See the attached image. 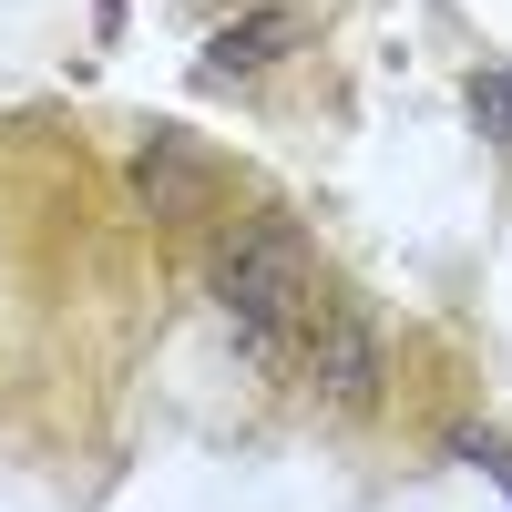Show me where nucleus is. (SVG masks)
I'll list each match as a JSON object with an SVG mask.
<instances>
[{
  "label": "nucleus",
  "instance_id": "f257e3e1",
  "mask_svg": "<svg viewBox=\"0 0 512 512\" xmlns=\"http://www.w3.org/2000/svg\"><path fill=\"white\" fill-rule=\"evenodd\" d=\"M216 308H226L236 349L256 369L297 359V328H308V308H318V256H308V236H297L287 216H246L216 246Z\"/></svg>",
  "mask_w": 512,
  "mask_h": 512
},
{
  "label": "nucleus",
  "instance_id": "f03ea898",
  "mask_svg": "<svg viewBox=\"0 0 512 512\" xmlns=\"http://www.w3.org/2000/svg\"><path fill=\"white\" fill-rule=\"evenodd\" d=\"M297 369H308V390L338 410V420H359L379 400V379H390V349H379V318L359 308V297H318L308 328H297Z\"/></svg>",
  "mask_w": 512,
  "mask_h": 512
},
{
  "label": "nucleus",
  "instance_id": "7ed1b4c3",
  "mask_svg": "<svg viewBox=\"0 0 512 512\" xmlns=\"http://www.w3.org/2000/svg\"><path fill=\"white\" fill-rule=\"evenodd\" d=\"M134 195L154 205V216H164V226H195V216H205V205H216V195H226V164H216V154H205L195 134H175V123H154V134L134 144Z\"/></svg>",
  "mask_w": 512,
  "mask_h": 512
},
{
  "label": "nucleus",
  "instance_id": "20e7f679",
  "mask_svg": "<svg viewBox=\"0 0 512 512\" xmlns=\"http://www.w3.org/2000/svg\"><path fill=\"white\" fill-rule=\"evenodd\" d=\"M297 41H308V21H297L287 0H267V11H246V21H226L216 41H205V82H246V72L287 62Z\"/></svg>",
  "mask_w": 512,
  "mask_h": 512
},
{
  "label": "nucleus",
  "instance_id": "39448f33",
  "mask_svg": "<svg viewBox=\"0 0 512 512\" xmlns=\"http://www.w3.org/2000/svg\"><path fill=\"white\" fill-rule=\"evenodd\" d=\"M472 123L512 154V62H492V72H472Z\"/></svg>",
  "mask_w": 512,
  "mask_h": 512
},
{
  "label": "nucleus",
  "instance_id": "423d86ee",
  "mask_svg": "<svg viewBox=\"0 0 512 512\" xmlns=\"http://www.w3.org/2000/svg\"><path fill=\"white\" fill-rule=\"evenodd\" d=\"M451 461H472V472L512 502V441H502V431H451Z\"/></svg>",
  "mask_w": 512,
  "mask_h": 512
}]
</instances>
